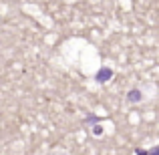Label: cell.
I'll use <instances>...</instances> for the list:
<instances>
[{"instance_id":"obj_1","label":"cell","mask_w":159,"mask_h":155,"mask_svg":"<svg viewBox=\"0 0 159 155\" xmlns=\"http://www.w3.org/2000/svg\"><path fill=\"white\" fill-rule=\"evenodd\" d=\"M127 99H129L131 103H135V101H139V99H141V93H139V91H131Z\"/></svg>"},{"instance_id":"obj_2","label":"cell","mask_w":159,"mask_h":155,"mask_svg":"<svg viewBox=\"0 0 159 155\" xmlns=\"http://www.w3.org/2000/svg\"><path fill=\"white\" fill-rule=\"evenodd\" d=\"M105 77H111V71H107V69H103V71H101V73H99V77H97V79H99V81H101V79H105Z\"/></svg>"}]
</instances>
